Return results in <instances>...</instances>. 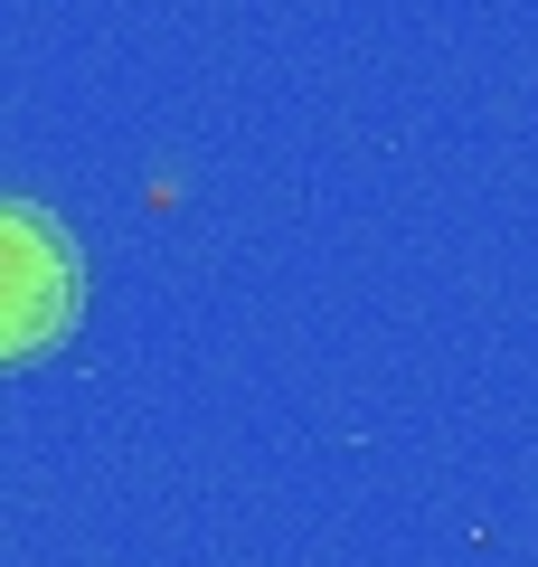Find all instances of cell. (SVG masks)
<instances>
[{"label": "cell", "instance_id": "cell-1", "mask_svg": "<svg viewBox=\"0 0 538 567\" xmlns=\"http://www.w3.org/2000/svg\"><path fill=\"white\" fill-rule=\"evenodd\" d=\"M85 312V256L48 208L0 199V369L48 360Z\"/></svg>", "mask_w": 538, "mask_h": 567}]
</instances>
